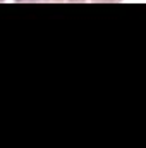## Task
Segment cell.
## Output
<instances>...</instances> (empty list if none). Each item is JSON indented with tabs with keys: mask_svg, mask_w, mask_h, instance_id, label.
<instances>
[{
	"mask_svg": "<svg viewBox=\"0 0 146 148\" xmlns=\"http://www.w3.org/2000/svg\"><path fill=\"white\" fill-rule=\"evenodd\" d=\"M95 3H117V2H122V0H91Z\"/></svg>",
	"mask_w": 146,
	"mask_h": 148,
	"instance_id": "1",
	"label": "cell"
},
{
	"mask_svg": "<svg viewBox=\"0 0 146 148\" xmlns=\"http://www.w3.org/2000/svg\"><path fill=\"white\" fill-rule=\"evenodd\" d=\"M45 2H79V3H83L84 0H45Z\"/></svg>",
	"mask_w": 146,
	"mask_h": 148,
	"instance_id": "2",
	"label": "cell"
},
{
	"mask_svg": "<svg viewBox=\"0 0 146 148\" xmlns=\"http://www.w3.org/2000/svg\"><path fill=\"white\" fill-rule=\"evenodd\" d=\"M0 2H3V0H0Z\"/></svg>",
	"mask_w": 146,
	"mask_h": 148,
	"instance_id": "3",
	"label": "cell"
}]
</instances>
